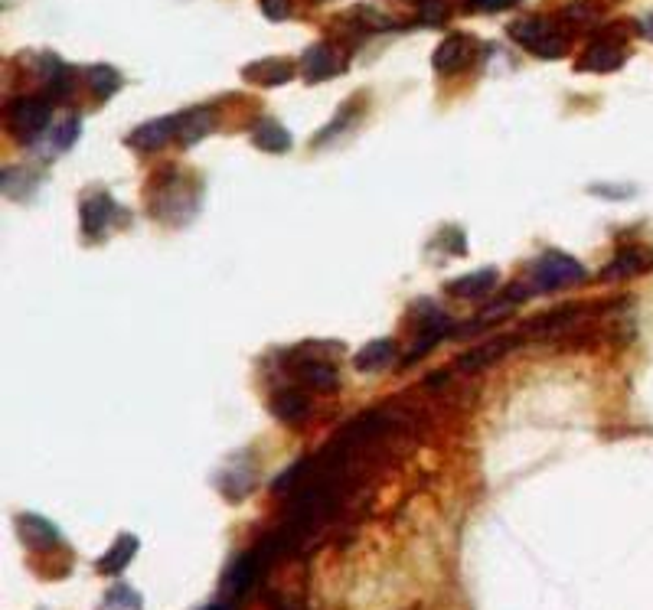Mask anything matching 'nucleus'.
<instances>
[{
  "label": "nucleus",
  "mask_w": 653,
  "mask_h": 610,
  "mask_svg": "<svg viewBox=\"0 0 653 610\" xmlns=\"http://www.w3.org/2000/svg\"><path fill=\"white\" fill-rule=\"evenodd\" d=\"M79 134H82V121H79L76 115L66 118V121H59L56 128H53V134H49L43 157H59V154H66L69 147L79 141Z\"/></svg>",
  "instance_id": "obj_21"
},
{
  "label": "nucleus",
  "mask_w": 653,
  "mask_h": 610,
  "mask_svg": "<svg viewBox=\"0 0 653 610\" xmlns=\"http://www.w3.org/2000/svg\"><path fill=\"white\" fill-rule=\"evenodd\" d=\"M418 17H422V23L438 27V23H445L448 17V4L445 0H418Z\"/></svg>",
  "instance_id": "obj_27"
},
{
  "label": "nucleus",
  "mask_w": 653,
  "mask_h": 610,
  "mask_svg": "<svg viewBox=\"0 0 653 610\" xmlns=\"http://www.w3.org/2000/svg\"><path fill=\"white\" fill-rule=\"evenodd\" d=\"M304 470H307V460H298V464H291L275 483H271V493H288V490L294 487V480L304 477Z\"/></svg>",
  "instance_id": "obj_28"
},
{
  "label": "nucleus",
  "mask_w": 653,
  "mask_h": 610,
  "mask_svg": "<svg viewBox=\"0 0 653 610\" xmlns=\"http://www.w3.org/2000/svg\"><path fill=\"white\" fill-rule=\"evenodd\" d=\"M17 535H20V542L33 552H46V549H56L59 545V529L36 513L17 516Z\"/></svg>",
  "instance_id": "obj_10"
},
{
  "label": "nucleus",
  "mask_w": 653,
  "mask_h": 610,
  "mask_svg": "<svg viewBox=\"0 0 653 610\" xmlns=\"http://www.w3.org/2000/svg\"><path fill=\"white\" fill-rule=\"evenodd\" d=\"M105 607H108V610H141V597L134 594L128 584H118V588L108 591Z\"/></svg>",
  "instance_id": "obj_24"
},
{
  "label": "nucleus",
  "mask_w": 653,
  "mask_h": 610,
  "mask_svg": "<svg viewBox=\"0 0 653 610\" xmlns=\"http://www.w3.org/2000/svg\"><path fill=\"white\" fill-rule=\"evenodd\" d=\"M252 144L265 154H288L294 141L285 124H278L275 118H262L252 131Z\"/></svg>",
  "instance_id": "obj_15"
},
{
  "label": "nucleus",
  "mask_w": 653,
  "mask_h": 610,
  "mask_svg": "<svg viewBox=\"0 0 653 610\" xmlns=\"http://www.w3.org/2000/svg\"><path fill=\"white\" fill-rule=\"evenodd\" d=\"M177 115L174 118H154V121H144L141 128H134L128 134V147H134V151H144V154H151V151H160L170 138H177Z\"/></svg>",
  "instance_id": "obj_7"
},
{
  "label": "nucleus",
  "mask_w": 653,
  "mask_h": 610,
  "mask_svg": "<svg viewBox=\"0 0 653 610\" xmlns=\"http://www.w3.org/2000/svg\"><path fill=\"white\" fill-rule=\"evenodd\" d=\"M448 330H422L418 333V340H415V346L409 353H405V363H418V359H422L425 353H431L438 346V340L441 336H445Z\"/></svg>",
  "instance_id": "obj_25"
},
{
  "label": "nucleus",
  "mask_w": 653,
  "mask_h": 610,
  "mask_svg": "<svg viewBox=\"0 0 653 610\" xmlns=\"http://www.w3.org/2000/svg\"><path fill=\"white\" fill-rule=\"evenodd\" d=\"M203 610H229V604H209V607H203Z\"/></svg>",
  "instance_id": "obj_31"
},
{
  "label": "nucleus",
  "mask_w": 653,
  "mask_h": 610,
  "mask_svg": "<svg viewBox=\"0 0 653 610\" xmlns=\"http://www.w3.org/2000/svg\"><path fill=\"white\" fill-rule=\"evenodd\" d=\"M510 350H516V340H513V336H500V340H490L484 346H477V350H471L467 356H461V369L464 372H477V369H484L490 363H497L500 356H510Z\"/></svg>",
  "instance_id": "obj_18"
},
{
  "label": "nucleus",
  "mask_w": 653,
  "mask_h": 610,
  "mask_svg": "<svg viewBox=\"0 0 653 610\" xmlns=\"http://www.w3.org/2000/svg\"><path fill=\"white\" fill-rule=\"evenodd\" d=\"M301 69H304V79L307 82L334 79V76H340V72H343V56L330 43H317V46H311L304 53Z\"/></svg>",
  "instance_id": "obj_8"
},
{
  "label": "nucleus",
  "mask_w": 653,
  "mask_h": 610,
  "mask_svg": "<svg viewBox=\"0 0 653 610\" xmlns=\"http://www.w3.org/2000/svg\"><path fill=\"white\" fill-rule=\"evenodd\" d=\"M653 271V248H621L618 258L605 265L601 271V281H621V278H637Z\"/></svg>",
  "instance_id": "obj_9"
},
{
  "label": "nucleus",
  "mask_w": 653,
  "mask_h": 610,
  "mask_svg": "<svg viewBox=\"0 0 653 610\" xmlns=\"http://www.w3.org/2000/svg\"><path fill=\"white\" fill-rule=\"evenodd\" d=\"M89 85H92V92L98 95V98H112L118 89H121V76H118V69H112V66H105V62H98V66H92L89 72Z\"/></svg>",
  "instance_id": "obj_22"
},
{
  "label": "nucleus",
  "mask_w": 653,
  "mask_h": 610,
  "mask_svg": "<svg viewBox=\"0 0 653 610\" xmlns=\"http://www.w3.org/2000/svg\"><path fill=\"white\" fill-rule=\"evenodd\" d=\"M392 359H396V343H392V340H373L353 356V366L360 372H379V369L392 366Z\"/></svg>",
  "instance_id": "obj_20"
},
{
  "label": "nucleus",
  "mask_w": 653,
  "mask_h": 610,
  "mask_svg": "<svg viewBox=\"0 0 653 610\" xmlns=\"http://www.w3.org/2000/svg\"><path fill=\"white\" fill-rule=\"evenodd\" d=\"M516 4L520 0H461V10H467V14H503Z\"/></svg>",
  "instance_id": "obj_26"
},
{
  "label": "nucleus",
  "mask_w": 653,
  "mask_h": 610,
  "mask_svg": "<svg viewBox=\"0 0 653 610\" xmlns=\"http://www.w3.org/2000/svg\"><path fill=\"white\" fill-rule=\"evenodd\" d=\"M471 59H474V40H471V36L451 33L438 43L435 56H431V66H435L438 76H454V72L471 66Z\"/></svg>",
  "instance_id": "obj_6"
},
{
  "label": "nucleus",
  "mask_w": 653,
  "mask_h": 610,
  "mask_svg": "<svg viewBox=\"0 0 653 610\" xmlns=\"http://www.w3.org/2000/svg\"><path fill=\"white\" fill-rule=\"evenodd\" d=\"M640 30H644L647 36H653V14H650V17H644V20H640Z\"/></svg>",
  "instance_id": "obj_30"
},
{
  "label": "nucleus",
  "mask_w": 653,
  "mask_h": 610,
  "mask_svg": "<svg viewBox=\"0 0 653 610\" xmlns=\"http://www.w3.org/2000/svg\"><path fill=\"white\" fill-rule=\"evenodd\" d=\"M510 36L520 43L526 53L539 59H559L565 53V36L552 20L546 17H523L510 27Z\"/></svg>",
  "instance_id": "obj_1"
},
{
  "label": "nucleus",
  "mask_w": 653,
  "mask_h": 610,
  "mask_svg": "<svg viewBox=\"0 0 653 610\" xmlns=\"http://www.w3.org/2000/svg\"><path fill=\"white\" fill-rule=\"evenodd\" d=\"M79 216H82V235H85V239L98 242L108 229L115 226L118 206H115V199L108 196L105 190H92V193L82 196Z\"/></svg>",
  "instance_id": "obj_5"
},
{
  "label": "nucleus",
  "mask_w": 653,
  "mask_h": 610,
  "mask_svg": "<svg viewBox=\"0 0 653 610\" xmlns=\"http://www.w3.org/2000/svg\"><path fill=\"white\" fill-rule=\"evenodd\" d=\"M624 59H627L624 46L598 40L585 49L582 59H578V72H614V69L624 66Z\"/></svg>",
  "instance_id": "obj_11"
},
{
  "label": "nucleus",
  "mask_w": 653,
  "mask_h": 610,
  "mask_svg": "<svg viewBox=\"0 0 653 610\" xmlns=\"http://www.w3.org/2000/svg\"><path fill=\"white\" fill-rule=\"evenodd\" d=\"M497 288V268H480V271H471V275H461L445 284V291L451 297H464V301H477V297H484Z\"/></svg>",
  "instance_id": "obj_12"
},
{
  "label": "nucleus",
  "mask_w": 653,
  "mask_h": 610,
  "mask_svg": "<svg viewBox=\"0 0 653 610\" xmlns=\"http://www.w3.org/2000/svg\"><path fill=\"white\" fill-rule=\"evenodd\" d=\"M298 376L317 392H337L340 389V372L334 363H327V359H301Z\"/></svg>",
  "instance_id": "obj_17"
},
{
  "label": "nucleus",
  "mask_w": 653,
  "mask_h": 610,
  "mask_svg": "<svg viewBox=\"0 0 653 610\" xmlns=\"http://www.w3.org/2000/svg\"><path fill=\"white\" fill-rule=\"evenodd\" d=\"M585 281V268L565 252H546L533 265V288L536 291H559Z\"/></svg>",
  "instance_id": "obj_2"
},
{
  "label": "nucleus",
  "mask_w": 653,
  "mask_h": 610,
  "mask_svg": "<svg viewBox=\"0 0 653 610\" xmlns=\"http://www.w3.org/2000/svg\"><path fill=\"white\" fill-rule=\"evenodd\" d=\"M46 92H49V98H69V92H72V69L69 66H63L59 59H53L49 56V69H46Z\"/></svg>",
  "instance_id": "obj_23"
},
{
  "label": "nucleus",
  "mask_w": 653,
  "mask_h": 610,
  "mask_svg": "<svg viewBox=\"0 0 653 610\" xmlns=\"http://www.w3.org/2000/svg\"><path fill=\"white\" fill-rule=\"evenodd\" d=\"M291 76H294V69H291L288 59H258V62H252V66L242 69L245 82L265 85V89H271V85H285V82H291Z\"/></svg>",
  "instance_id": "obj_14"
},
{
  "label": "nucleus",
  "mask_w": 653,
  "mask_h": 610,
  "mask_svg": "<svg viewBox=\"0 0 653 610\" xmlns=\"http://www.w3.org/2000/svg\"><path fill=\"white\" fill-rule=\"evenodd\" d=\"M49 111H53L49 98H40V95L17 98V102L10 105V131H14L23 144H33L46 131Z\"/></svg>",
  "instance_id": "obj_3"
},
{
  "label": "nucleus",
  "mask_w": 653,
  "mask_h": 610,
  "mask_svg": "<svg viewBox=\"0 0 653 610\" xmlns=\"http://www.w3.org/2000/svg\"><path fill=\"white\" fill-rule=\"evenodd\" d=\"M262 4V14L268 20H288L291 14V0H258Z\"/></svg>",
  "instance_id": "obj_29"
},
{
  "label": "nucleus",
  "mask_w": 653,
  "mask_h": 610,
  "mask_svg": "<svg viewBox=\"0 0 653 610\" xmlns=\"http://www.w3.org/2000/svg\"><path fill=\"white\" fill-rule=\"evenodd\" d=\"M138 545H141L138 535H131V532L118 535L112 542V549L98 558V571H102V575H121V571L131 565V558L138 555Z\"/></svg>",
  "instance_id": "obj_16"
},
{
  "label": "nucleus",
  "mask_w": 653,
  "mask_h": 610,
  "mask_svg": "<svg viewBox=\"0 0 653 610\" xmlns=\"http://www.w3.org/2000/svg\"><path fill=\"white\" fill-rule=\"evenodd\" d=\"M271 415L285 425H301L311 415V398H307L301 389H281L275 398H271Z\"/></svg>",
  "instance_id": "obj_13"
},
{
  "label": "nucleus",
  "mask_w": 653,
  "mask_h": 610,
  "mask_svg": "<svg viewBox=\"0 0 653 610\" xmlns=\"http://www.w3.org/2000/svg\"><path fill=\"white\" fill-rule=\"evenodd\" d=\"M177 138L183 147H193L196 141H203L209 128H213V111L209 108H193V111H183L177 115Z\"/></svg>",
  "instance_id": "obj_19"
},
{
  "label": "nucleus",
  "mask_w": 653,
  "mask_h": 610,
  "mask_svg": "<svg viewBox=\"0 0 653 610\" xmlns=\"http://www.w3.org/2000/svg\"><path fill=\"white\" fill-rule=\"evenodd\" d=\"M262 568H265V549H255V552L232 558V565L223 571V581H219V591H223L226 604H236L239 597L249 594V588L255 584Z\"/></svg>",
  "instance_id": "obj_4"
}]
</instances>
